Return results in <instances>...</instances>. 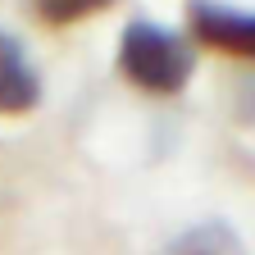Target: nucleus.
I'll use <instances>...</instances> for the list:
<instances>
[{"instance_id":"1","label":"nucleus","mask_w":255,"mask_h":255,"mask_svg":"<svg viewBox=\"0 0 255 255\" xmlns=\"http://www.w3.org/2000/svg\"><path fill=\"white\" fill-rule=\"evenodd\" d=\"M119 73L150 96H178L196 73V50L182 32L137 18L119 37Z\"/></svg>"},{"instance_id":"2","label":"nucleus","mask_w":255,"mask_h":255,"mask_svg":"<svg viewBox=\"0 0 255 255\" xmlns=\"http://www.w3.org/2000/svg\"><path fill=\"white\" fill-rule=\"evenodd\" d=\"M187 27L201 46L255 64V9H233L214 0H191L187 5Z\"/></svg>"},{"instance_id":"3","label":"nucleus","mask_w":255,"mask_h":255,"mask_svg":"<svg viewBox=\"0 0 255 255\" xmlns=\"http://www.w3.org/2000/svg\"><path fill=\"white\" fill-rule=\"evenodd\" d=\"M41 101V78L18 37L0 32V114H27Z\"/></svg>"},{"instance_id":"4","label":"nucleus","mask_w":255,"mask_h":255,"mask_svg":"<svg viewBox=\"0 0 255 255\" xmlns=\"http://www.w3.org/2000/svg\"><path fill=\"white\" fill-rule=\"evenodd\" d=\"M164 255H246V246H242V237L228 228V223L210 219V223L187 228L182 237H173Z\"/></svg>"},{"instance_id":"5","label":"nucleus","mask_w":255,"mask_h":255,"mask_svg":"<svg viewBox=\"0 0 255 255\" xmlns=\"http://www.w3.org/2000/svg\"><path fill=\"white\" fill-rule=\"evenodd\" d=\"M110 5H114V0H27V9L37 14L46 27H73V23L101 14Z\"/></svg>"},{"instance_id":"6","label":"nucleus","mask_w":255,"mask_h":255,"mask_svg":"<svg viewBox=\"0 0 255 255\" xmlns=\"http://www.w3.org/2000/svg\"><path fill=\"white\" fill-rule=\"evenodd\" d=\"M237 114H242L246 123H255V78H251V82H242V96H237Z\"/></svg>"}]
</instances>
